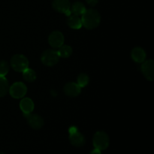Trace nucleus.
Wrapping results in <instances>:
<instances>
[{
	"label": "nucleus",
	"mask_w": 154,
	"mask_h": 154,
	"mask_svg": "<svg viewBox=\"0 0 154 154\" xmlns=\"http://www.w3.org/2000/svg\"><path fill=\"white\" fill-rule=\"evenodd\" d=\"M82 26L87 29H93L99 25L101 22V15L95 9H88L82 14Z\"/></svg>",
	"instance_id": "f257e3e1"
},
{
	"label": "nucleus",
	"mask_w": 154,
	"mask_h": 154,
	"mask_svg": "<svg viewBox=\"0 0 154 154\" xmlns=\"http://www.w3.org/2000/svg\"><path fill=\"white\" fill-rule=\"evenodd\" d=\"M93 144L95 148L100 150L107 149L109 146L110 139L108 135L103 131L96 132L93 138Z\"/></svg>",
	"instance_id": "f03ea898"
},
{
	"label": "nucleus",
	"mask_w": 154,
	"mask_h": 154,
	"mask_svg": "<svg viewBox=\"0 0 154 154\" xmlns=\"http://www.w3.org/2000/svg\"><path fill=\"white\" fill-rule=\"evenodd\" d=\"M11 66L16 72H23L29 68V60L24 55L16 54L11 60Z\"/></svg>",
	"instance_id": "7ed1b4c3"
},
{
	"label": "nucleus",
	"mask_w": 154,
	"mask_h": 154,
	"mask_svg": "<svg viewBox=\"0 0 154 154\" xmlns=\"http://www.w3.org/2000/svg\"><path fill=\"white\" fill-rule=\"evenodd\" d=\"M60 56L57 51L48 49L44 51L41 56V60L42 63L47 66H54L60 60Z\"/></svg>",
	"instance_id": "20e7f679"
},
{
	"label": "nucleus",
	"mask_w": 154,
	"mask_h": 154,
	"mask_svg": "<svg viewBox=\"0 0 154 154\" xmlns=\"http://www.w3.org/2000/svg\"><path fill=\"white\" fill-rule=\"evenodd\" d=\"M69 141L71 144L76 147H82L85 144V138L78 131L76 126H71L69 129Z\"/></svg>",
	"instance_id": "39448f33"
},
{
	"label": "nucleus",
	"mask_w": 154,
	"mask_h": 154,
	"mask_svg": "<svg viewBox=\"0 0 154 154\" xmlns=\"http://www.w3.org/2000/svg\"><path fill=\"white\" fill-rule=\"evenodd\" d=\"M10 95L14 99H21L27 92L26 86L22 82H15L9 88Z\"/></svg>",
	"instance_id": "423d86ee"
},
{
	"label": "nucleus",
	"mask_w": 154,
	"mask_h": 154,
	"mask_svg": "<svg viewBox=\"0 0 154 154\" xmlns=\"http://www.w3.org/2000/svg\"><path fill=\"white\" fill-rule=\"evenodd\" d=\"M53 8L56 11L61 14H65L68 17L70 16L71 3L69 0H54L52 3Z\"/></svg>",
	"instance_id": "0eeeda50"
},
{
	"label": "nucleus",
	"mask_w": 154,
	"mask_h": 154,
	"mask_svg": "<svg viewBox=\"0 0 154 154\" xmlns=\"http://www.w3.org/2000/svg\"><path fill=\"white\" fill-rule=\"evenodd\" d=\"M141 70L146 79L153 81L154 79V62L153 60H148L143 62Z\"/></svg>",
	"instance_id": "6e6552de"
},
{
	"label": "nucleus",
	"mask_w": 154,
	"mask_h": 154,
	"mask_svg": "<svg viewBox=\"0 0 154 154\" xmlns=\"http://www.w3.org/2000/svg\"><path fill=\"white\" fill-rule=\"evenodd\" d=\"M64 36L60 31H54L50 34L48 42L53 48H59L64 44Z\"/></svg>",
	"instance_id": "1a4fd4ad"
},
{
	"label": "nucleus",
	"mask_w": 154,
	"mask_h": 154,
	"mask_svg": "<svg viewBox=\"0 0 154 154\" xmlns=\"http://www.w3.org/2000/svg\"><path fill=\"white\" fill-rule=\"evenodd\" d=\"M26 118L28 124L34 129H39L44 126V120L41 116L35 114H24Z\"/></svg>",
	"instance_id": "9d476101"
},
{
	"label": "nucleus",
	"mask_w": 154,
	"mask_h": 154,
	"mask_svg": "<svg viewBox=\"0 0 154 154\" xmlns=\"http://www.w3.org/2000/svg\"><path fill=\"white\" fill-rule=\"evenodd\" d=\"M63 90L66 96H70V97H76L81 93V88L76 83L71 82L65 85Z\"/></svg>",
	"instance_id": "9b49d317"
},
{
	"label": "nucleus",
	"mask_w": 154,
	"mask_h": 154,
	"mask_svg": "<svg viewBox=\"0 0 154 154\" xmlns=\"http://www.w3.org/2000/svg\"><path fill=\"white\" fill-rule=\"evenodd\" d=\"M34 102L29 98H24L20 102V108L23 114H29L34 110Z\"/></svg>",
	"instance_id": "f8f14e48"
},
{
	"label": "nucleus",
	"mask_w": 154,
	"mask_h": 154,
	"mask_svg": "<svg viewBox=\"0 0 154 154\" xmlns=\"http://www.w3.org/2000/svg\"><path fill=\"white\" fill-rule=\"evenodd\" d=\"M131 57L132 60L138 63H141L145 60L146 59V53L143 48L136 47L133 48L131 53Z\"/></svg>",
	"instance_id": "ddd939ff"
},
{
	"label": "nucleus",
	"mask_w": 154,
	"mask_h": 154,
	"mask_svg": "<svg viewBox=\"0 0 154 154\" xmlns=\"http://www.w3.org/2000/svg\"><path fill=\"white\" fill-rule=\"evenodd\" d=\"M67 24L73 29H80L82 27L81 19L76 15H70L67 19Z\"/></svg>",
	"instance_id": "4468645a"
},
{
	"label": "nucleus",
	"mask_w": 154,
	"mask_h": 154,
	"mask_svg": "<svg viewBox=\"0 0 154 154\" xmlns=\"http://www.w3.org/2000/svg\"><path fill=\"white\" fill-rule=\"evenodd\" d=\"M86 9L85 5L83 4L82 2H76L74 3L72 6H71L70 11L74 15H76V16H80V15H82L85 12Z\"/></svg>",
	"instance_id": "2eb2a0df"
},
{
	"label": "nucleus",
	"mask_w": 154,
	"mask_h": 154,
	"mask_svg": "<svg viewBox=\"0 0 154 154\" xmlns=\"http://www.w3.org/2000/svg\"><path fill=\"white\" fill-rule=\"evenodd\" d=\"M58 55L62 58H68L70 57L72 54V48L69 45H63L61 47L58 48Z\"/></svg>",
	"instance_id": "dca6fc26"
},
{
	"label": "nucleus",
	"mask_w": 154,
	"mask_h": 154,
	"mask_svg": "<svg viewBox=\"0 0 154 154\" xmlns=\"http://www.w3.org/2000/svg\"><path fill=\"white\" fill-rule=\"evenodd\" d=\"M9 90L8 81L5 77L0 76V97H3Z\"/></svg>",
	"instance_id": "f3484780"
},
{
	"label": "nucleus",
	"mask_w": 154,
	"mask_h": 154,
	"mask_svg": "<svg viewBox=\"0 0 154 154\" xmlns=\"http://www.w3.org/2000/svg\"><path fill=\"white\" fill-rule=\"evenodd\" d=\"M23 76L26 81L29 83L33 82L36 79V73L35 72V71L31 69H29V68H27L23 72Z\"/></svg>",
	"instance_id": "a211bd4d"
},
{
	"label": "nucleus",
	"mask_w": 154,
	"mask_h": 154,
	"mask_svg": "<svg viewBox=\"0 0 154 154\" xmlns=\"http://www.w3.org/2000/svg\"><path fill=\"white\" fill-rule=\"evenodd\" d=\"M89 81H90V78H89V76L87 74L81 73L78 75L77 82H78V86H79L81 88L85 87L86 86L89 84Z\"/></svg>",
	"instance_id": "6ab92c4d"
},
{
	"label": "nucleus",
	"mask_w": 154,
	"mask_h": 154,
	"mask_svg": "<svg viewBox=\"0 0 154 154\" xmlns=\"http://www.w3.org/2000/svg\"><path fill=\"white\" fill-rule=\"evenodd\" d=\"M9 71V65L5 60L0 61V76L5 77Z\"/></svg>",
	"instance_id": "aec40b11"
},
{
	"label": "nucleus",
	"mask_w": 154,
	"mask_h": 154,
	"mask_svg": "<svg viewBox=\"0 0 154 154\" xmlns=\"http://www.w3.org/2000/svg\"><path fill=\"white\" fill-rule=\"evenodd\" d=\"M87 2V4L90 6H95L97 5L99 0H86Z\"/></svg>",
	"instance_id": "412c9836"
},
{
	"label": "nucleus",
	"mask_w": 154,
	"mask_h": 154,
	"mask_svg": "<svg viewBox=\"0 0 154 154\" xmlns=\"http://www.w3.org/2000/svg\"><path fill=\"white\" fill-rule=\"evenodd\" d=\"M90 154H102V153H101L100 150L95 148L94 150H93L91 152H90Z\"/></svg>",
	"instance_id": "4be33fe9"
},
{
	"label": "nucleus",
	"mask_w": 154,
	"mask_h": 154,
	"mask_svg": "<svg viewBox=\"0 0 154 154\" xmlns=\"http://www.w3.org/2000/svg\"><path fill=\"white\" fill-rule=\"evenodd\" d=\"M0 154H5L4 153H2V152H0Z\"/></svg>",
	"instance_id": "5701e85b"
}]
</instances>
